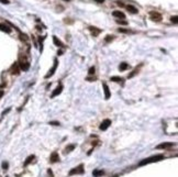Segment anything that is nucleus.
I'll return each instance as SVG.
<instances>
[{
    "label": "nucleus",
    "mask_w": 178,
    "mask_h": 177,
    "mask_svg": "<svg viewBox=\"0 0 178 177\" xmlns=\"http://www.w3.org/2000/svg\"><path fill=\"white\" fill-rule=\"evenodd\" d=\"M162 159H164V155H162V154L155 155V156H151V157H148V158H145V159H143V161H141L140 164H138V166H144V165H147V164L159 162V161H162Z\"/></svg>",
    "instance_id": "f257e3e1"
},
{
    "label": "nucleus",
    "mask_w": 178,
    "mask_h": 177,
    "mask_svg": "<svg viewBox=\"0 0 178 177\" xmlns=\"http://www.w3.org/2000/svg\"><path fill=\"white\" fill-rule=\"evenodd\" d=\"M18 65H19L20 69L23 72L28 71L29 67H30V63L28 62V60H26L25 57H22V56H20L19 58V62H18Z\"/></svg>",
    "instance_id": "f03ea898"
},
{
    "label": "nucleus",
    "mask_w": 178,
    "mask_h": 177,
    "mask_svg": "<svg viewBox=\"0 0 178 177\" xmlns=\"http://www.w3.org/2000/svg\"><path fill=\"white\" fill-rule=\"evenodd\" d=\"M85 173V168H84V165L83 164H79L77 167H74L72 170L69 172V176H73V175H83Z\"/></svg>",
    "instance_id": "7ed1b4c3"
},
{
    "label": "nucleus",
    "mask_w": 178,
    "mask_h": 177,
    "mask_svg": "<svg viewBox=\"0 0 178 177\" xmlns=\"http://www.w3.org/2000/svg\"><path fill=\"white\" fill-rule=\"evenodd\" d=\"M149 19L152 21H155V22H159L162 20V14L156 11H151L149 12Z\"/></svg>",
    "instance_id": "20e7f679"
},
{
    "label": "nucleus",
    "mask_w": 178,
    "mask_h": 177,
    "mask_svg": "<svg viewBox=\"0 0 178 177\" xmlns=\"http://www.w3.org/2000/svg\"><path fill=\"white\" fill-rule=\"evenodd\" d=\"M57 64H58V62H57V60L55 58V60H54V65H53L52 68L50 69V72H48V73L45 75V78H50V77H52V76L54 75L55 71H56V68H57Z\"/></svg>",
    "instance_id": "39448f33"
},
{
    "label": "nucleus",
    "mask_w": 178,
    "mask_h": 177,
    "mask_svg": "<svg viewBox=\"0 0 178 177\" xmlns=\"http://www.w3.org/2000/svg\"><path fill=\"white\" fill-rule=\"evenodd\" d=\"M110 125H111V120L105 119V120H103V121L101 122V124H100V126H99V128H100V130L105 131Z\"/></svg>",
    "instance_id": "423d86ee"
},
{
    "label": "nucleus",
    "mask_w": 178,
    "mask_h": 177,
    "mask_svg": "<svg viewBox=\"0 0 178 177\" xmlns=\"http://www.w3.org/2000/svg\"><path fill=\"white\" fill-rule=\"evenodd\" d=\"M10 73L12 74V75H18V74L20 73V67H19V65H18V63H14V64L11 66Z\"/></svg>",
    "instance_id": "0eeeda50"
},
{
    "label": "nucleus",
    "mask_w": 178,
    "mask_h": 177,
    "mask_svg": "<svg viewBox=\"0 0 178 177\" xmlns=\"http://www.w3.org/2000/svg\"><path fill=\"white\" fill-rule=\"evenodd\" d=\"M102 87H103V91H105V99H109L110 96H111V93H110V89H109V86H108L105 83L102 84Z\"/></svg>",
    "instance_id": "6e6552de"
},
{
    "label": "nucleus",
    "mask_w": 178,
    "mask_h": 177,
    "mask_svg": "<svg viewBox=\"0 0 178 177\" xmlns=\"http://www.w3.org/2000/svg\"><path fill=\"white\" fill-rule=\"evenodd\" d=\"M173 146V143L171 142H164V143H160V144H158L157 146H156V148H169V147H171Z\"/></svg>",
    "instance_id": "1a4fd4ad"
},
{
    "label": "nucleus",
    "mask_w": 178,
    "mask_h": 177,
    "mask_svg": "<svg viewBox=\"0 0 178 177\" xmlns=\"http://www.w3.org/2000/svg\"><path fill=\"white\" fill-rule=\"evenodd\" d=\"M112 16L114 17V18H118V19H125V14L123 13L122 11H119V10H115V11L112 12Z\"/></svg>",
    "instance_id": "9d476101"
},
{
    "label": "nucleus",
    "mask_w": 178,
    "mask_h": 177,
    "mask_svg": "<svg viewBox=\"0 0 178 177\" xmlns=\"http://www.w3.org/2000/svg\"><path fill=\"white\" fill-rule=\"evenodd\" d=\"M62 90H63V86H62V85H59V86H57L56 88H55V90L53 91V94H52V96H51V97H52V98L56 97L57 95H59V94L62 93Z\"/></svg>",
    "instance_id": "9b49d317"
},
{
    "label": "nucleus",
    "mask_w": 178,
    "mask_h": 177,
    "mask_svg": "<svg viewBox=\"0 0 178 177\" xmlns=\"http://www.w3.org/2000/svg\"><path fill=\"white\" fill-rule=\"evenodd\" d=\"M51 162L52 163H56V162H58L59 161V155H58V153L57 152H53L52 153V155H51Z\"/></svg>",
    "instance_id": "f8f14e48"
},
{
    "label": "nucleus",
    "mask_w": 178,
    "mask_h": 177,
    "mask_svg": "<svg viewBox=\"0 0 178 177\" xmlns=\"http://www.w3.org/2000/svg\"><path fill=\"white\" fill-rule=\"evenodd\" d=\"M105 175V172L102 169H94L92 172V176L94 177H100V176H103Z\"/></svg>",
    "instance_id": "ddd939ff"
},
{
    "label": "nucleus",
    "mask_w": 178,
    "mask_h": 177,
    "mask_svg": "<svg viewBox=\"0 0 178 177\" xmlns=\"http://www.w3.org/2000/svg\"><path fill=\"white\" fill-rule=\"evenodd\" d=\"M0 30L3 32H6V33H10L11 32V28H9L8 25L3 24V23H0Z\"/></svg>",
    "instance_id": "4468645a"
},
{
    "label": "nucleus",
    "mask_w": 178,
    "mask_h": 177,
    "mask_svg": "<svg viewBox=\"0 0 178 177\" xmlns=\"http://www.w3.org/2000/svg\"><path fill=\"white\" fill-rule=\"evenodd\" d=\"M89 30H90V32H91V33L94 34V36L98 35V34L101 32V30H100V29H97L96 27H90V28H89Z\"/></svg>",
    "instance_id": "2eb2a0df"
},
{
    "label": "nucleus",
    "mask_w": 178,
    "mask_h": 177,
    "mask_svg": "<svg viewBox=\"0 0 178 177\" xmlns=\"http://www.w3.org/2000/svg\"><path fill=\"white\" fill-rule=\"evenodd\" d=\"M126 9L129 10V12H131V13H133V14H135V13H137L138 12V10L136 9L135 7H133V6H131V5H129L126 7Z\"/></svg>",
    "instance_id": "dca6fc26"
},
{
    "label": "nucleus",
    "mask_w": 178,
    "mask_h": 177,
    "mask_svg": "<svg viewBox=\"0 0 178 177\" xmlns=\"http://www.w3.org/2000/svg\"><path fill=\"white\" fill-rule=\"evenodd\" d=\"M129 67L130 66H129V64H127V63H121L120 66H119V69H120L121 72H124V71H126Z\"/></svg>",
    "instance_id": "f3484780"
},
{
    "label": "nucleus",
    "mask_w": 178,
    "mask_h": 177,
    "mask_svg": "<svg viewBox=\"0 0 178 177\" xmlns=\"http://www.w3.org/2000/svg\"><path fill=\"white\" fill-rule=\"evenodd\" d=\"M53 41H54V44L56 45V46H59V47H61V46H63V43H62L61 41H59L58 39H57L55 35L53 36Z\"/></svg>",
    "instance_id": "a211bd4d"
},
{
    "label": "nucleus",
    "mask_w": 178,
    "mask_h": 177,
    "mask_svg": "<svg viewBox=\"0 0 178 177\" xmlns=\"http://www.w3.org/2000/svg\"><path fill=\"white\" fill-rule=\"evenodd\" d=\"M34 158H35V156H34V155H30V156H29L28 158H26V161L24 162V166H28L29 164H30L31 162H32Z\"/></svg>",
    "instance_id": "6ab92c4d"
},
{
    "label": "nucleus",
    "mask_w": 178,
    "mask_h": 177,
    "mask_svg": "<svg viewBox=\"0 0 178 177\" xmlns=\"http://www.w3.org/2000/svg\"><path fill=\"white\" fill-rule=\"evenodd\" d=\"M110 79L112 80V82H115V83H120V82H122L123 80V78L122 77H119V76H112Z\"/></svg>",
    "instance_id": "aec40b11"
},
{
    "label": "nucleus",
    "mask_w": 178,
    "mask_h": 177,
    "mask_svg": "<svg viewBox=\"0 0 178 177\" xmlns=\"http://www.w3.org/2000/svg\"><path fill=\"white\" fill-rule=\"evenodd\" d=\"M75 147H76V145H75V144H70V145H68L67 147L65 148V153H69V152H72V151L74 150Z\"/></svg>",
    "instance_id": "412c9836"
},
{
    "label": "nucleus",
    "mask_w": 178,
    "mask_h": 177,
    "mask_svg": "<svg viewBox=\"0 0 178 177\" xmlns=\"http://www.w3.org/2000/svg\"><path fill=\"white\" fill-rule=\"evenodd\" d=\"M137 73H138V68H135V69H134L133 72H132L131 74H130L129 76H127V77H129V78H132V77H133L134 75H135V74H137Z\"/></svg>",
    "instance_id": "4be33fe9"
},
{
    "label": "nucleus",
    "mask_w": 178,
    "mask_h": 177,
    "mask_svg": "<svg viewBox=\"0 0 178 177\" xmlns=\"http://www.w3.org/2000/svg\"><path fill=\"white\" fill-rule=\"evenodd\" d=\"M113 39H114V38H113V35H107V38L105 39V41L107 43H109V42H111V41L113 40Z\"/></svg>",
    "instance_id": "5701e85b"
},
{
    "label": "nucleus",
    "mask_w": 178,
    "mask_h": 177,
    "mask_svg": "<svg viewBox=\"0 0 178 177\" xmlns=\"http://www.w3.org/2000/svg\"><path fill=\"white\" fill-rule=\"evenodd\" d=\"M118 31L122 32V33H132V31H130V30H127V29H119Z\"/></svg>",
    "instance_id": "b1692460"
},
{
    "label": "nucleus",
    "mask_w": 178,
    "mask_h": 177,
    "mask_svg": "<svg viewBox=\"0 0 178 177\" xmlns=\"http://www.w3.org/2000/svg\"><path fill=\"white\" fill-rule=\"evenodd\" d=\"M94 72H96V68L92 66V67H90V68H89V72H88V73H89V75H94Z\"/></svg>",
    "instance_id": "393cba45"
},
{
    "label": "nucleus",
    "mask_w": 178,
    "mask_h": 177,
    "mask_svg": "<svg viewBox=\"0 0 178 177\" xmlns=\"http://www.w3.org/2000/svg\"><path fill=\"white\" fill-rule=\"evenodd\" d=\"M8 167H9L8 162H3V163H2V168H3V169H8Z\"/></svg>",
    "instance_id": "a878e982"
},
{
    "label": "nucleus",
    "mask_w": 178,
    "mask_h": 177,
    "mask_svg": "<svg viewBox=\"0 0 178 177\" xmlns=\"http://www.w3.org/2000/svg\"><path fill=\"white\" fill-rule=\"evenodd\" d=\"M116 23H119V24H123V25H126L127 24L126 21H122V20H116Z\"/></svg>",
    "instance_id": "bb28decb"
},
{
    "label": "nucleus",
    "mask_w": 178,
    "mask_h": 177,
    "mask_svg": "<svg viewBox=\"0 0 178 177\" xmlns=\"http://www.w3.org/2000/svg\"><path fill=\"white\" fill-rule=\"evenodd\" d=\"M170 19H171V22H174V23H177V17H176V16H175V17H171Z\"/></svg>",
    "instance_id": "cd10ccee"
},
{
    "label": "nucleus",
    "mask_w": 178,
    "mask_h": 177,
    "mask_svg": "<svg viewBox=\"0 0 178 177\" xmlns=\"http://www.w3.org/2000/svg\"><path fill=\"white\" fill-rule=\"evenodd\" d=\"M50 124H52V125H59V122H56V121H52V122H50Z\"/></svg>",
    "instance_id": "c85d7f7f"
},
{
    "label": "nucleus",
    "mask_w": 178,
    "mask_h": 177,
    "mask_svg": "<svg viewBox=\"0 0 178 177\" xmlns=\"http://www.w3.org/2000/svg\"><path fill=\"white\" fill-rule=\"evenodd\" d=\"M0 2L4 3V5H8V3H9V1H8V0H0Z\"/></svg>",
    "instance_id": "c756f323"
},
{
    "label": "nucleus",
    "mask_w": 178,
    "mask_h": 177,
    "mask_svg": "<svg viewBox=\"0 0 178 177\" xmlns=\"http://www.w3.org/2000/svg\"><path fill=\"white\" fill-rule=\"evenodd\" d=\"M9 111H10V108H9V109H7V110H4L3 112H2V115H6V113H8Z\"/></svg>",
    "instance_id": "7c9ffc66"
},
{
    "label": "nucleus",
    "mask_w": 178,
    "mask_h": 177,
    "mask_svg": "<svg viewBox=\"0 0 178 177\" xmlns=\"http://www.w3.org/2000/svg\"><path fill=\"white\" fill-rule=\"evenodd\" d=\"M94 1H97V2H99V3H103L105 0H94Z\"/></svg>",
    "instance_id": "2f4dec72"
},
{
    "label": "nucleus",
    "mask_w": 178,
    "mask_h": 177,
    "mask_svg": "<svg viewBox=\"0 0 178 177\" xmlns=\"http://www.w3.org/2000/svg\"><path fill=\"white\" fill-rule=\"evenodd\" d=\"M48 175H51V177H53V173L51 169H48Z\"/></svg>",
    "instance_id": "473e14b6"
},
{
    "label": "nucleus",
    "mask_w": 178,
    "mask_h": 177,
    "mask_svg": "<svg viewBox=\"0 0 178 177\" xmlns=\"http://www.w3.org/2000/svg\"><path fill=\"white\" fill-rule=\"evenodd\" d=\"M3 90H0V98H2V96H3Z\"/></svg>",
    "instance_id": "72a5a7b5"
},
{
    "label": "nucleus",
    "mask_w": 178,
    "mask_h": 177,
    "mask_svg": "<svg viewBox=\"0 0 178 177\" xmlns=\"http://www.w3.org/2000/svg\"><path fill=\"white\" fill-rule=\"evenodd\" d=\"M65 1H70V0H65Z\"/></svg>",
    "instance_id": "f704fd0d"
},
{
    "label": "nucleus",
    "mask_w": 178,
    "mask_h": 177,
    "mask_svg": "<svg viewBox=\"0 0 178 177\" xmlns=\"http://www.w3.org/2000/svg\"><path fill=\"white\" fill-rule=\"evenodd\" d=\"M113 177H118V176H113Z\"/></svg>",
    "instance_id": "c9c22d12"
}]
</instances>
